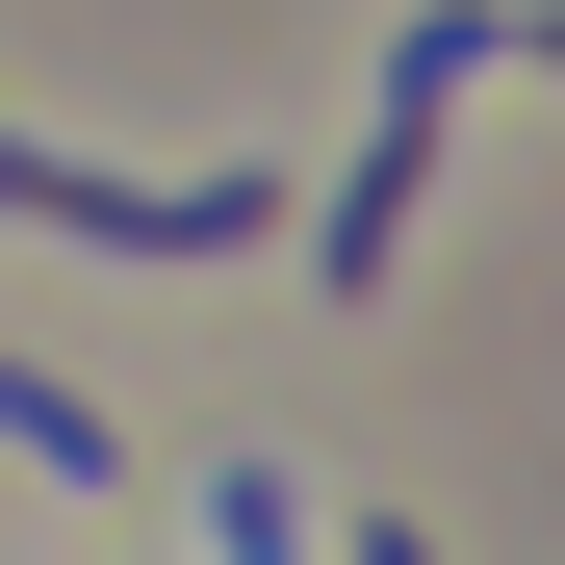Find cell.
I'll return each mask as SVG.
<instances>
[{"mask_svg": "<svg viewBox=\"0 0 565 565\" xmlns=\"http://www.w3.org/2000/svg\"><path fill=\"white\" fill-rule=\"evenodd\" d=\"M334 565H437V540H412V514H360V540H334Z\"/></svg>", "mask_w": 565, "mask_h": 565, "instance_id": "277c9868", "label": "cell"}, {"mask_svg": "<svg viewBox=\"0 0 565 565\" xmlns=\"http://www.w3.org/2000/svg\"><path fill=\"white\" fill-rule=\"evenodd\" d=\"M0 206L26 232H104V257H257L309 180H104V154H52V129H0Z\"/></svg>", "mask_w": 565, "mask_h": 565, "instance_id": "7a4b0ae2", "label": "cell"}, {"mask_svg": "<svg viewBox=\"0 0 565 565\" xmlns=\"http://www.w3.org/2000/svg\"><path fill=\"white\" fill-rule=\"evenodd\" d=\"M0 437H26V462H77V489H104V462H129V412L77 386V360H0Z\"/></svg>", "mask_w": 565, "mask_h": 565, "instance_id": "3957f363", "label": "cell"}, {"mask_svg": "<svg viewBox=\"0 0 565 565\" xmlns=\"http://www.w3.org/2000/svg\"><path fill=\"white\" fill-rule=\"evenodd\" d=\"M462 77H489V0H412V26H386V104H360V180H309V206H282L334 309H386V257H412V206H437V104H462Z\"/></svg>", "mask_w": 565, "mask_h": 565, "instance_id": "6da1fadb", "label": "cell"}]
</instances>
